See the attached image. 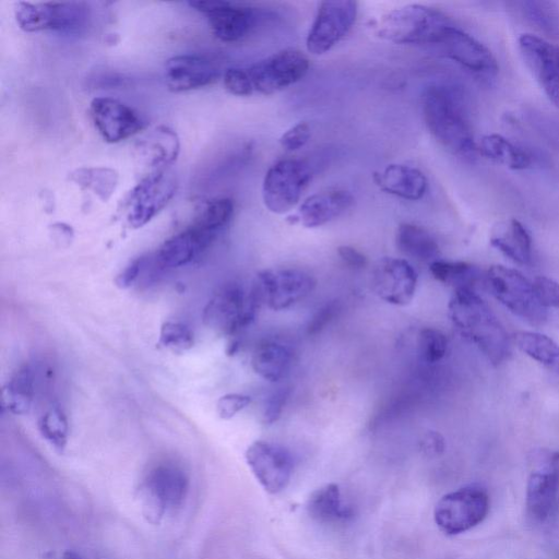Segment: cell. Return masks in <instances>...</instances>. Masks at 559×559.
Segmentation results:
<instances>
[{"instance_id": "obj_1", "label": "cell", "mask_w": 559, "mask_h": 559, "mask_svg": "<svg viewBox=\"0 0 559 559\" xmlns=\"http://www.w3.org/2000/svg\"><path fill=\"white\" fill-rule=\"evenodd\" d=\"M424 122L440 146L454 156L473 160L477 156L467 95L458 86L434 83L422 95Z\"/></svg>"}, {"instance_id": "obj_2", "label": "cell", "mask_w": 559, "mask_h": 559, "mask_svg": "<svg viewBox=\"0 0 559 559\" xmlns=\"http://www.w3.org/2000/svg\"><path fill=\"white\" fill-rule=\"evenodd\" d=\"M449 317L461 335L470 340L493 365L511 354V340L501 321L477 292L456 290L448 305Z\"/></svg>"}, {"instance_id": "obj_3", "label": "cell", "mask_w": 559, "mask_h": 559, "mask_svg": "<svg viewBox=\"0 0 559 559\" xmlns=\"http://www.w3.org/2000/svg\"><path fill=\"white\" fill-rule=\"evenodd\" d=\"M453 23L446 15L430 7L408 5L390 11L379 21L380 39L400 45L431 47L440 32Z\"/></svg>"}, {"instance_id": "obj_4", "label": "cell", "mask_w": 559, "mask_h": 559, "mask_svg": "<svg viewBox=\"0 0 559 559\" xmlns=\"http://www.w3.org/2000/svg\"><path fill=\"white\" fill-rule=\"evenodd\" d=\"M188 491L189 480L182 469L170 465L151 469L137 491L142 516L151 525H160L184 504Z\"/></svg>"}, {"instance_id": "obj_5", "label": "cell", "mask_w": 559, "mask_h": 559, "mask_svg": "<svg viewBox=\"0 0 559 559\" xmlns=\"http://www.w3.org/2000/svg\"><path fill=\"white\" fill-rule=\"evenodd\" d=\"M15 17L22 31L64 34L85 32L91 19L90 9L85 3L19 2L15 6Z\"/></svg>"}, {"instance_id": "obj_6", "label": "cell", "mask_w": 559, "mask_h": 559, "mask_svg": "<svg viewBox=\"0 0 559 559\" xmlns=\"http://www.w3.org/2000/svg\"><path fill=\"white\" fill-rule=\"evenodd\" d=\"M430 49L485 82L495 80L499 73L493 53L472 35L455 26L454 22L440 32Z\"/></svg>"}, {"instance_id": "obj_7", "label": "cell", "mask_w": 559, "mask_h": 559, "mask_svg": "<svg viewBox=\"0 0 559 559\" xmlns=\"http://www.w3.org/2000/svg\"><path fill=\"white\" fill-rule=\"evenodd\" d=\"M490 511V497L478 485L462 487L440 498L434 510L436 526L447 535L478 527Z\"/></svg>"}, {"instance_id": "obj_8", "label": "cell", "mask_w": 559, "mask_h": 559, "mask_svg": "<svg viewBox=\"0 0 559 559\" xmlns=\"http://www.w3.org/2000/svg\"><path fill=\"white\" fill-rule=\"evenodd\" d=\"M260 303L256 289L246 295L240 284H224L205 307V324L224 335H233L253 323Z\"/></svg>"}, {"instance_id": "obj_9", "label": "cell", "mask_w": 559, "mask_h": 559, "mask_svg": "<svg viewBox=\"0 0 559 559\" xmlns=\"http://www.w3.org/2000/svg\"><path fill=\"white\" fill-rule=\"evenodd\" d=\"M487 283L496 299L533 326L544 325L547 313L535 296L532 283L522 273L504 266L487 271Z\"/></svg>"}, {"instance_id": "obj_10", "label": "cell", "mask_w": 559, "mask_h": 559, "mask_svg": "<svg viewBox=\"0 0 559 559\" xmlns=\"http://www.w3.org/2000/svg\"><path fill=\"white\" fill-rule=\"evenodd\" d=\"M312 169L300 160H281L268 170L263 197L269 211L284 214L299 204L305 189L311 184Z\"/></svg>"}, {"instance_id": "obj_11", "label": "cell", "mask_w": 559, "mask_h": 559, "mask_svg": "<svg viewBox=\"0 0 559 559\" xmlns=\"http://www.w3.org/2000/svg\"><path fill=\"white\" fill-rule=\"evenodd\" d=\"M531 468L527 509L533 519L543 522L555 514L559 503V451H537Z\"/></svg>"}, {"instance_id": "obj_12", "label": "cell", "mask_w": 559, "mask_h": 559, "mask_svg": "<svg viewBox=\"0 0 559 559\" xmlns=\"http://www.w3.org/2000/svg\"><path fill=\"white\" fill-rule=\"evenodd\" d=\"M316 288V280L300 269H270L257 276L260 301L272 311L281 312L306 299Z\"/></svg>"}, {"instance_id": "obj_13", "label": "cell", "mask_w": 559, "mask_h": 559, "mask_svg": "<svg viewBox=\"0 0 559 559\" xmlns=\"http://www.w3.org/2000/svg\"><path fill=\"white\" fill-rule=\"evenodd\" d=\"M177 190L175 175L169 170L149 174L130 193L127 222L133 229L145 227L169 205Z\"/></svg>"}, {"instance_id": "obj_14", "label": "cell", "mask_w": 559, "mask_h": 559, "mask_svg": "<svg viewBox=\"0 0 559 559\" xmlns=\"http://www.w3.org/2000/svg\"><path fill=\"white\" fill-rule=\"evenodd\" d=\"M309 69L307 56L297 50H284L247 69L254 91L272 95L301 81Z\"/></svg>"}, {"instance_id": "obj_15", "label": "cell", "mask_w": 559, "mask_h": 559, "mask_svg": "<svg viewBox=\"0 0 559 559\" xmlns=\"http://www.w3.org/2000/svg\"><path fill=\"white\" fill-rule=\"evenodd\" d=\"M359 7L355 2L320 3L313 26L307 35V51L312 55L330 52L352 30Z\"/></svg>"}, {"instance_id": "obj_16", "label": "cell", "mask_w": 559, "mask_h": 559, "mask_svg": "<svg viewBox=\"0 0 559 559\" xmlns=\"http://www.w3.org/2000/svg\"><path fill=\"white\" fill-rule=\"evenodd\" d=\"M245 458L266 492L279 494L287 489L294 470V460L287 448L258 440L247 448Z\"/></svg>"}, {"instance_id": "obj_17", "label": "cell", "mask_w": 559, "mask_h": 559, "mask_svg": "<svg viewBox=\"0 0 559 559\" xmlns=\"http://www.w3.org/2000/svg\"><path fill=\"white\" fill-rule=\"evenodd\" d=\"M518 49L547 99L559 109V45L526 33L518 39Z\"/></svg>"}, {"instance_id": "obj_18", "label": "cell", "mask_w": 559, "mask_h": 559, "mask_svg": "<svg viewBox=\"0 0 559 559\" xmlns=\"http://www.w3.org/2000/svg\"><path fill=\"white\" fill-rule=\"evenodd\" d=\"M418 283V272L406 259L383 258L373 271V290L380 299L391 305H409L414 299Z\"/></svg>"}, {"instance_id": "obj_19", "label": "cell", "mask_w": 559, "mask_h": 559, "mask_svg": "<svg viewBox=\"0 0 559 559\" xmlns=\"http://www.w3.org/2000/svg\"><path fill=\"white\" fill-rule=\"evenodd\" d=\"M90 116L99 134L109 144L133 137L145 127L132 107L112 98H95L90 104Z\"/></svg>"}, {"instance_id": "obj_20", "label": "cell", "mask_w": 559, "mask_h": 559, "mask_svg": "<svg viewBox=\"0 0 559 559\" xmlns=\"http://www.w3.org/2000/svg\"><path fill=\"white\" fill-rule=\"evenodd\" d=\"M188 5L208 18L214 37L222 42L243 40L256 23L254 10L241 5L228 2H190Z\"/></svg>"}, {"instance_id": "obj_21", "label": "cell", "mask_w": 559, "mask_h": 559, "mask_svg": "<svg viewBox=\"0 0 559 559\" xmlns=\"http://www.w3.org/2000/svg\"><path fill=\"white\" fill-rule=\"evenodd\" d=\"M219 77V67L209 58L199 55L174 56L164 68L166 86L175 93L207 87Z\"/></svg>"}, {"instance_id": "obj_22", "label": "cell", "mask_w": 559, "mask_h": 559, "mask_svg": "<svg viewBox=\"0 0 559 559\" xmlns=\"http://www.w3.org/2000/svg\"><path fill=\"white\" fill-rule=\"evenodd\" d=\"M216 237L193 224L192 227L164 242L154 257V263L164 269L186 266L205 251Z\"/></svg>"}, {"instance_id": "obj_23", "label": "cell", "mask_w": 559, "mask_h": 559, "mask_svg": "<svg viewBox=\"0 0 559 559\" xmlns=\"http://www.w3.org/2000/svg\"><path fill=\"white\" fill-rule=\"evenodd\" d=\"M180 150V138L166 126L150 130L136 145L137 157L151 170L150 174L165 171L176 161Z\"/></svg>"}, {"instance_id": "obj_24", "label": "cell", "mask_w": 559, "mask_h": 559, "mask_svg": "<svg viewBox=\"0 0 559 559\" xmlns=\"http://www.w3.org/2000/svg\"><path fill=\"white\" fill-rule=\"evenodd\" d=\"M354 204L346 190H328L308 197L300 208L299 219L307 229H316L338 219Z\"/></svg>"}, {"instance_id": "obj_25", "label": "cell", "mask_w": 559, "mask_h": 559, "mask_svg": "<svg viewBox=\"0 0 559 559\" xmlns=\"http://www.w3.org/2000/svg\"><path fill=\"white\" fill-rule=\"evenodd\" d=\"M374 181L384 192L410 201L422 199L428 187L423 172L402 164H392L382 172L375 173Z\"/></svg>"}, {"instance_id": "obj_26", "label": "cell", "mask_w": 559, "mask_h": 559, "mask_svg": "<svg viewBox=\"0 0 559 559\" xmlns=\"http://www.w3.org/2000/svg\"><path fill=\"white\" fill-rule=\"evenodd\" d=\"M491 244L516 264L531 263V235L525 225L516 219L499 222L492 232Z\"/></svg>"}, {"instance_id": "obj_27", "label": "cell", "mask_w": 559, "mask_h": 559, "mask_svg": "<svg viewBox=\"0 0 559 559\" xmlns=\"http://www.w3.org/2000/svg\"><path fill=\"white\" fill-rule=\"evenodd\" d=\"M293 351L281 341L266 340L258 344L253 358V370L269 383H279L290 372Z\"/></svg>"}, {"instance_id": "obj_28", "label": "cell", "mask_w": 559, "mask_h": 559, "mask_svg": "<svg viewBox=\"0 0 559 559\" xmlns=\"http://www.w3.org/2000/svg\"><path fill=\"white\" fill-rule=\"evenodd\" d=\"M307 511L309 516L324 525H335L353 516L337 484H327L315 491L308 498Z\"/></svg>"}, {"instance_id": "obj_29", "label": "cell", "mask_w": 559, "mask_h": 559, "mask_svg": "<svg viewBox=\"0 0 559 559\" xmlns=\"http://www.w3.org/2000/svg\"><path fill=\"white\" fill-rule=\"evenodd\" d=\"M478 151L486 159L503 165L509 170H528L532 165V158L527 151L501 135L491 134L482 137L478 144Z\"/></svg>"}, {"instance_id": "obj_30", "label": "cell", "mask_w": 559, "mask_h": 559, "mask_svg": "<svg viewBox=\"0 0 559 559\" xmlns=\"http://www.w3.org/2000/svg\"><path fill=\"white\" fill-rule=\"evenodd\" d=\"M35 394V374L25 365L11 377L3 390V406L15 415L29 413Z\"/></svg>"}, {"instance_id": "obj_31", "label": "cell", "mask_w": 559, "mask_h": 559, "mask_svg": "<svg viewBox=\"0 0 559 559\" xmlns=\"http://www.w3.org/2000/svg\"><path fill=\"white\" fill-rule=\"evenodd\" d=\"M396 242L404 255L434 263L439 256V246L425 229L412 223H403L397 230Z\"/></svg>"}, {"instance_id": "obj_32", "label": "cell", "mask_w": 559, "mask_h": 559, "mask_svg": "<svg viewBox=\"0 0 559 559\" xmlns=\"http://www.w3.org/2000/svg\"><path fill=\"white\" fill-rule=\"evenodd\" d=\"M432 276L456 290L475 288L483 281L482 271L465 261L435 260L430 266Z\"/></svg>"}, {"instance_id": "obj_33", "label": "cell", "mask_w": 559, "mask_h": 559, "mask_svg": "<svg viewBox=\"0 0 559 559\" xmlns=\"http://www.w3.org/2000/svg\"><path fill=\"white\" fill-rule=\"evenodd\" d=\"M515 341L523 353L559 375V346L554 340L538 332L522 331Z\"/></svg>"}, {"instance_id": "obj_34", "label": "cell", "mask_w": 559, "mask_h": 559, "mask_svg": "<svg viewBox=\"0 0 559 559\" xmlns=\"http://www.w3.org/2000/svg\"><path fill=\"white\" fill-rule=\"evenodd\" d=\"M234 212L233 201L229 198L212 200L202 208L194 224L217 236L231 221Z\"/></svg>"}, {"instance_id": "obj_35", "label": "cell", "mask_w": 559, "mask_h": 559, "mask_svg": "<svg viewBox=\"0 0 559 559\" xmlns=\"http://www.w3.org/2000/svg\"><path fill=\"white\" fill-rule=\"evenodd\" d=\"M71 177L80 186L93 190L104 201L113 195L118 183V175L110 169H81Z\"/></svg>"}, {"instance_id": "obj_36", "label": "cell", "mask_w": 559, "mask_h": 559, "mask_svg": "<svg viewBox=\"0 0 559 559\" xmlns=\"http://www.w3.org/2000/svg\"><path fill=\"white\" fill-rule=\"evenodd\" d=\"M41 435L56 450L63 451L68 443L69 426L61 409L53 408L43 414L39 422Z\"/></svg>"}, {"instance_id": "obj_37", "label": "cell", "mask_w": 559, "mask_h": 559, "mask_svg": "<svg viewBox=\"0 0 559 559\" xmlns=\"http://www.w3.org/2000/svg\"><path fill=\"white\" fill-rule=\"evenodd\" d=\"M194 333L182 323L163 324L160 331L159 346L174 353H183L194 347Z\"/></svg>"}, {"instance_id": "obj_38", "label": "cell", "mask_w": 559, "mask_h": 559, "mask_svg": "<svg viewBox=\"0 0 559 559\" xmlns=\"http://www.w3.org/2000/svg\"><path fill=\"white\" fill-rule=\"evenodd\" d=\"M419 346L422 359L430 364L442 361L448 350V339L435 328H424L420 332Z\"/></svg>"}, {"instance_id": "obj_39", "label": "cell", "mask_w": 559, "mask_h": 559, "mask_svg": "<svg viewBox=\"0 0 559 559\" xmlns=\"http://www.w3.org/2000/svg\"><path fill=\"white\" fill-rule=\"evenodd\" d=\"M225 89L236 97H249L254 91L251 77L247 73V69L230 68L225 71L223 76Z\"/></svg>"}, {"instance_id": "obj_40", "label": "cell", "mask_w": 559, "mask_h": 559, "mask_svg": "<svg viewBox=\"0 0 559 559\" xmlns=\"http://www.w3.org/2000/svg\"><path fill=\"white\" fill-rule=\"evenodd\" d=\"M523 15L531 20L535 25L544 29H551L555 25V10L550 3L525 2L520 3Z\"/></svg>"}, {"instance_id": "obj_41", "label": "cell", "mask_w": 559, "mask_h": 559, "mask_svg": "<svg viewBox=\"0 0 559 559\" xmlns=\"http://www.w3.org/2000/svg\"><path fill=\"white\" fill-rule=\"evenodd\" d=\"M535 296L543 307L559 308V283L547 277L535 278L533 283Z\"/></svg>"}, {"instance_id": "obj_42", "label": "cell", "mask_w": 559, "mask_h": 559, "mask_svg": "<svg viewBox=\"0 0 559 559\" xmlns=\"http://www.w3.org/2000/svg\"><path fill=\"white\" fill-rule=\"evenodd\" d=\"M311 137V127L306 123H299L281 136L280 145L284 150L290 152L299 151L308 144Z\"/></svg>"}, {"instance_id": "obj_43", "label": "cell", "mask_w": 559, "mask_h": 559, "mask_svg": "<svg viewBox=\"0 0 559 559\" xmlns=\"http://www.w3.org/2000/svg\"><path fill=\"white\" fill-rule=\"evenodd\" d=\"M340 311L341 306L338 301L329 302L318 309V312L311 320H309L307 326L308 335L315 336L317 333L326 329V327L330 325L331 321L335 320Z\"/></svg>"}, {"instance_id": "obj_44", "label": "cell", "mask_w": 559, "mask_h": 559, "mask_svg": "<svg viewBox=\"0 0 559 559\" xmlns=\"http://www.w3.org/2000/svg\"><path fill=\"white\" fill-rule=\"evenodd\" d=\"M252 398L241 394H229L218 401V414L222 420H231L251 404Z\"/></svg>"}, {"instance_id": "obj_45", "label": "cell", "mask_w": 559, "mask_h": 559, "mask_svg": "<svg viewBox=\"0 0 559 559\" xmlns=\"http://www.w3.org/2000/svg\"><path fill=\"white\" fill-rule=\"evenodd\" d=\"M290 397L288 388H279L268 397L264 412L265 422L273 424L277 422L282 415L285 404Z\"/></svg>"}, {"instance_id": "obj_46", "label": "cell", "mask_w": 559, "mask_h": 559, "mask_svg": "<svg viewBox=\"0 0 559 559\" xmlns=\"http://www.w3.org/2000/svg\"><path fill=\"white\" fill-rule=\"evenodd\" d=\"M150 261L149 256H141L130 263L129 266L116 278L118 288L128 289L133 287L135 282L139 279L141 272L146 269Z\"/></svg>"}, {"instance_id": "obj_47", "label": "cell", "mask_w": 559, "mask_h": 559, "mask_svg": "<svg viewBox=\"0 0 559 559\" xmlns=\"http://www.w3.org/2000/svg\"><path fill=\"white\" fill-rule=\"evenodd\" d=\"M338 255L344 264L353 269H363L368 263L366 256L352 246L343 245L338 247Z\"/></svg>"}, {"instance_id": "obj_48", "label": "cell", "mask_w": 559, "mask_h": 559, "mask_svg": "<svg viewBox=\"0 0 559 559\" xmlns=\"http://www.w3.org/2000/svg\"><path fill=\"white\" fill-rule=\"evenodd\" d=\"M61 559H87L75 551H66Z\"/></svg>"}]
</instances>
